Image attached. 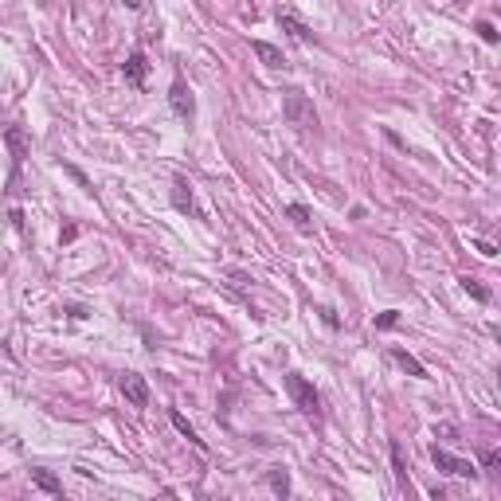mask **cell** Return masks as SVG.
<instances>
[{
	"label": "cell",
	"mask_w": 501,
	"mask_h": 501,
	"mask_svg": "<svg viewBox=\"0 0 501 501\" xmlns=\"http://www.w3.org/2000/svg\"><path fill=\"white\" fill-rule=\"evenodd\" d=\"M169 419H172V427H176V431H180V435H184V438H188V443H192V446H196V450H208V446H204V438H200V435H196V427H192V423H188V419H184V415H180V411H176V407H172V411H169Z\"/></svg>",
	"instance_id": "obj_12"
},
{
	"label": "cell",
	"mask_w": 501,
	"mask_h": 501,
	"mask_svg": "<svg viewBox=\"0 0 501 501\" xmlns=\"http://www.w3.org/2000/svg\"><path fill=\"white\" fill-rule=\"evenodd\" d=\"M250 51H255L258 59H263V67H270V70L286 67V55H282L274 43H266V39H250Z\"/></svg>",
	"instance_id": "obj_8"
},
{
	"label": "cell",
	"mask_w": 501,
	"mask_h": 501,
	"mask_svg": "<svg viewBox=\"0 0 501 501\" xmlns=\"http://www.w3.org/2000/svg\"><path fill=\"white\" fill-rule=\"evenodd\" d=\"M172 208H176V211H196V200H192V184H188V180L184 176H176V180H172Z\"/></svg>",
	"instance_id": "obj_9"
},
{
	"label": "cell",
	"mask_w": 501,
	"mask_h": 501,
	"mask_svg": "<svg viewBox=\"0 0 501 501\" xmlns=\"http://www.w3.org/2000/svg\"><path fill=\"white\" fill-rule=\"evenodd\" d=\"M462 290H466L470 297H478V302H490V290H485L478 278H462Z\"/></svg>",
	"instance_id": "obj_17"
},
{
	"label": "cell",
	"mask_w": 501,
	"mask_h": 501,
	"mask_svg": "<svg viewBox=\"0 0 501 501\" xmlns=\"http://www.w3.org/2000/svg\"><path fill=\"white\" fill-rule=\"evenodd\" d=\"M286 216L294 219V223L302 227V231H310V208H305V204H290V208H286Z\"/></svg>",
	"instance_id": "obj_16"
},
{
	"label": "cell",
	"mask_w": 501,
	"mask_h": 501,
	"mask_svg": "<svg viewBox=\"0 0 501 501\" xmlns=\"http://www.w3.org/2000/svg\"><path fill=\"white\" fill-rule=\"evenodd\" d=\"M435 435H443V438H454V427H450V423H443V427H438V423H435Z\"/></svg>",
	"instance_id": "obj_21"
},
{
	"label": "cell",
	"mask_w": 501,
	"mask_h": 501,
	"mask_svg": "<svg viewBox=\"0 0 501 501\" xmlns=\"http://www.w3.org/2000/svg\"><path fill=\"white\" fill-rule=\"evenodd\" d=\"M391 360H396V364L404 368L407 376H415V380H427V368H423L419 360H415L411 352H407V349H391Z\"/></svg>",
	"instance_id": "obj_11"
},
{
	"label": "cell",
	"mask_w": 501,
	"mask_h": 501,
	"mask_svg": "<svg viewBox=\"0 0 501 501\" xmlns=\"http://www.w3.org/2000/svg\"><path fill=\"white\" fill-rule=\"evenodd\" d=\"M117 388H122V396L130 399L133 407H145V404H149V384H145V376L125 372L122 380H117Z\"/></svg>",
	"instance_id": "obj_5"
},
{
	"label": "cell",
	"mask_w": 501,
	"mask_h": 501,
	"mask_svg": "<svg viewBox=\"0 0 501 501\" xmlns=\"http://www.w3.org/2000/svg\"><path fill=\"white\" fill-rule=\"evenodd\" d=\"M431 462H435L438 474H450V478H478V466L466 458H458V454L443 450V446H431Z\"/></svg>",
	"instance_id": "obj_3"
},
{
	"label": "cell",
	"mask_w": 501,
	"mask_h": 501,
	"mask_svg": "<svg viewBox=\"0 0 501 501\" xmlns=\"http://www.w3.org/2000/svg\"><path fill=\"white\" fill-rule=\"evenodd\" d=\"M117 4H125L130 12H137V8H141V0H117Z\"/></svg>",
	"instance_id": "obj_22"
},
{
	"label": "cell",
	"mask_w": 501,
	"mask_h": 501,
	"mask_svg": "<svg viewBox=\"0 0 501 501\" xmlns=\"http://www.w3.org/2000/svg\"><path fill=\"white\" fill-rule=\"evenodd\" d=\"M391 474H396V485H407V462H404V446L391 443Z\"/></svg>",
	"instance_id": "obj_14"
},
{
	"label": "cell",
	"mask_w": 501,
	"mask_h": 501,
	"mask_svg": "<svg viewBox=\"0 0 501 501\" xmlns=\"http://www.w3.org/2000/svg\"><path fill=\"white\" fill-rule=\"evenodd\" d=\"M266 485H270V490L278 493V497H290V474H286V470H282V466L266 474Z\"/></svg>",
	"instance_id": "obj_15"
},
{
	"label": "cell",
	"mask_w": 501,
	"mask_h": 501,
	"mask_svg": "<svg viewBox=\"0 0 501 501\" xmlns=\"http://www.w3.org/2000/svg\"><path fill=\"white\" fill-rule=\"evenodd\" d=\"M286 391L294 396V407L310 419H321V399H317V388L305 380L302 372H286Z\"/></svg>",
	"instance_id": "obj_2"
},
{
	"label": "cell",
	"mask_w": 501,
	"mask_h": 501,
	"mask_svg": "<svg viewBox=\"0 0 501 501\" xmlns=\"http://www.w3.org/2000/svg\"><path fill=\"white\" fill-rule=\"evenodd\" d=\"M122 75H125V83L130 86H145V75H149V59H145V51H133L130 59H125V67H122Z\"/></svg>",
	"instance_id": "obj_6"
},
{
	"label": "cell",
	"mask_w": 501,
	"mask_h": 501,
	"mask_svg": "<svg viewBox=\"0 0 501 501\" xmlns=\"http://www.w3.org/2000/svg\"><path fill=\"white\" fill-rule=\"evenodd\" d=\"M321 321H325L329 329H337V325H341V317H337V310H333V305H321Z\"/></svg>",
	"instance_id": "obj_20"
},
{
	"label": "cell",
	"mask_w": 501,
	"mask_h": 501,
	"mask_svg": "<svg viewBox=\"0 0 501 501\" xmlns=\"http://www.w3.org/2000/svg\"><path fill=\"white\" fill-rule=\"evenodd\" d=\"M169 106H172V114L184 117V122H192V117H196V98H192V90H188L184 78H176V83H172V90H169Z\"/></svg>",
	"instance_id": "obj_4"
},
{
	"label": "cell",
	"mask_w": 501,
	"mask_h": 501,
	"mask_svg": "<svg viewBox=\"0 0 501 501\" xmlns=\"http://www.w3.org/2000/svg\"><path fill=\"white\" fill-rule=\"evenodd\" d=\"M478 36H482L485 43H497V28H493L490 20H482V23H478Z\"/></svg>",
	"instance_id": "obj_19"
},
{
	"label": "cell",
	"mask_w": 501,
	"mask_h": 501,
	"mask_svg": "<svg viewBox=\"0 0 501 501\" xmlns=\"http://www.w3.org/2000/svg\"><path fill=\"white\" fill-rule=\"evenodd\" d=\"M399 325V313L396 310H388V313H380V317H376V329H396Z\"/></svg>",
	"instance_id": "obj_18"
},
{
	"label": "cell",
	"mask_w": 501,
	"mask_h": 501,
	"mask_svg": "<svg viewBox=\"0 0 501 501\" xmlns=\"http://www.w3.org/2000/svg\"><path fill=\"white\" fill-rule=\"evenodd\" d=\"M31 485L43 490V493H51V497H59V493H63V482L51 474V470H31Z\"/></svg>",
	"instance_id": "obj_13"
},
{
	"label": "cell",
	"mask_w": 501,
	"mask_h": 501,
	"mask_svg": "<svg viewBox=\"0 0 501 501\" xmlns=\"http://www.w3.org/2000/svg\"><path fill=\"white\" fill-rule=\"evenodd\" d=\"M282 114H286V122L294 125V130H302V133L317 130V110H313V102L305 98L302 90H286V98H282Z\"/></svg>",
	"instance_id": "obj_1"
},
{
	"label": "cell",
	"mask_w": 501,
	"mask_h": 501,
	"mask_svg": "<svg viewBox=\"0 0 501 501\" xmlns=\"http://www.w3.org/2000/svg\"><path fill=\"white\" fill-rule=\"evenodd\" d=\"M4 141H8V153H12V164L20 169L23 157H28V133H23L20 125H8V130H4Z\"/></svg>",
	"instance_id": "obj_7"
},
{
	"label": "cell",
	"mask_w": 501,
	"mask_h": 501,
	"mask_svg": "<svg viewBox=\"0 0 501 501\" xmlns=\"http://www.w3.org/2000/svg\"><path fill=\"white\" fill-rule=\"evenodd\" d=\"M278 28H282V31H290L294 39H302V43H310V39H313V31L305 28V23L297 20L294 12H278Z\"/></svg>",
	"instance_id": "obj_10"
}]
</instances>
